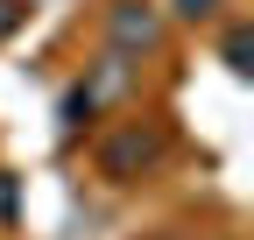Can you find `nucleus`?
<instances>
[{"label":"nucleus","instance_id":"f257e3e1","mask_svg":"<svg viewBox=\"0 0 254 240\" xmlns=\"http://www.w3.org/2000/svg\"><path fill=\"white\" fill-rule=\"evenodd\" d=\"M163 148H170V134L155 127V120H127V127L99 148V170L113 177V184H134L141 170H155V163H163Z\"/></svg>","mask_w":254,"mask_h":240},{"label":"nucleus","instance_id":"f03ea898","mask_svg":"<svg viewBox=\"0 0 254 240\" xmlns=\"http://www.w3.org/2000/svg\"><path fill=\"white\" fill-rule=\"evenodd\" d=\"M106 43H113V57H148L163 43V14L148 0H113L106 7Z\"/></svg>","mask_w":254,"mask_h":240},{"label":"nucleus","instance_id":"7ed1b4c3","mask_svg":"<svg viewBox=\"0 0 254 240\" xmlns=\"http://www.w3.org/2000/svg\"><path fill=\"white\" fill-rule=\"evenodd\" d=\"M85 113H92V85H71L64 92V127H85Z\"/></svg>","mask_w":254,"mask_h":240},{"label":"nucleus","instance_id":"20e7f679","mask_svg":"<svg viewBox=\"0 0 254 240\" xmlns=\"http://www.w3.org/2000/svg\"><path fill=\"white\" fill-rule=\"evenodd\" d=\"M226 71H233V78H247V28H240V21L226 28Z\"/></svg>","mask_w":254,"mask_h":240},{"label":"nucleus","instance_id":"39448f33","mask_svg":"<svg viewBox=\"0 0 254 240\" xmlns=\"http://www.w3.org/2000/svg\"><path fill=\"white\" fill-rule=\"evenodd\" d=\"M219 7H226V0H170V14H177V21H212Z\"/></svg>","mask_w":254,"mask_h":240},{"label":"nucleus","instance_id":"423d86ee","mask_svg":"<svg viewBox=\"0 0 254 240\" xmlns=\"http://www.w3.org/2000/svg\"><path fill=\"white\" fill-rule=\"evenodd\" d=\"M14 21H21V0H0V36H14Z\"/></svg>","mask_w":254,"mask_h":240},{"label":"nucleus","instance_id":"0eeeda50","mask_svg":"<svg viewBox=\"0 0 254 240\" xmlns=\"http://www.w3.org/2000/svg\"><path fill=\"white\" fill-rule=\"evenodd\" d=\"M7 212H14V177L0 170V219H7Z\"/></svg>","mask_w":254,"mask_h":240}]
</instances>
